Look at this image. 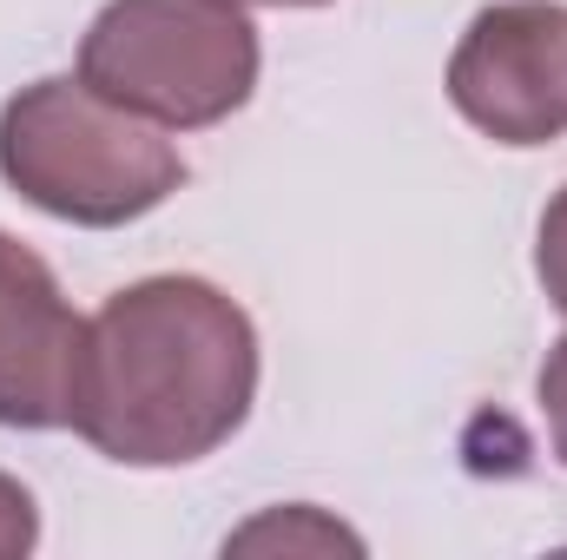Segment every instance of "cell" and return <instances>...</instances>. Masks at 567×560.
I'll return each mask as SVG.
<instances>
[{
    "instance_id": "cell-1",
    "label": "cell",
    "mask_w": 567,
    "mask_h": 560,
    "mask_svg": "<svg viewBox=\"0 0 567 560\" xmlns=\"http://www.w3.org/2000/svg\"><path fill=\"white\" fill-rule=\"evenodd\" d=\"M258 403V323L212 278H140L86 323L73 435L120 468H192Z\"/></svg>"
},
{
    "instance_id": "cell-2",
    "label": "cell",
    "mask_w": 567,
    "mask_h": 560,
    "mask_svg": "<svg viewBox=\"0 0 567 560\" xmlns=\"http://www.w3.org/2000/svg\"><path fill=\"white\" fill-rule=\"evenodd\" d=\"M0 178L60 225L120 231L185 185V158L152 120L100 100L86 80L47 73L0 106Z\"/></svg>"
},
{
    "instance_id": "cell-3",
    "label": "cell",
    "mask_w": 567,
    "mask_h": 560,
    "mask_svg": "<svg viewBox=\"0 0 567 560\" xmlns=\"http://www.w3.org/2000/svg\"><path fill=\"white\" fill-rule=\"evenodd\" d=\"M258 66L265 46L245 0H106L80 40V80L172 133L245 113Z\"/></svg>"
},
{
    "instance_id": "cell-4",
    "label": "cell",
    "mask_w": 567,
    "mask_h": 560,
    "mask_svg": "<svg viewBox=\"0 0 567 560\" xmlns=\"http://www.w3.org/2000/svg\"><path fill=\"white\" fill-rule=\"evenodd\" d=\"M449 106L495 145L535 152L567 139V7L495 0L449 53Z\"/></svg>"
},
{
    "instance_id": "cell-5",
    "label": "cell",
    "mask_w": 567,
    "mask_h": 560,
    "mask_svg": "<svg viewBox=\"0 0 567 560\" xmlns=\"http://www.w3.org/2000/svg\"><path fill=\"white\" fill-rule=\"evenodd\" d=\"M86 323L53 265L0 231V428H66Z\"/></svg>"
},
{
    "instance_id": "cell-6",
    "label": "cell",
    "mask_w": 567,
    "mask_h": 560,
    "mask_svg": "<svg viewBox=\"0 0 567 560\" xmlns=\"http://www.w3.org/2000/svg\"><path fill=\"white\" fill-rule=\"evenodd\" d=\"M225 554H363V535H350L343 521H330L310 501H290V508L245 521L238 535H225Z\"/></svg>"
},
{
    "instance_id": "cell-7",
    "label": "cell",
    "mask_w": 567,
    "mask_h": 560,
    "mask_svg": "<svg viewBox=\"0 0 567 560\" xmlns=\"http://www.w3.org/2000/svg\"><path fill=\"white\" fill-rule=\"evenodd\" d=\"M535 278L548 290V303L567 317V185L548 198L542 231H535Z\"/></svg>"
},
{
    "instance_id": "cell-8",
    "label": "cell",
    "mask_w": 567,
    "mask_h": 560,
    "mask_svg": "<svg viewBox=\"0 0 567 560\" xmlns=\"http://www.w3.org/2000/svg\"><path fill=\"white\" fill-rule=\"evenodd\" d=\"M33 548H40V508L13 475H0V560H20Z\"/></svg>"
},
{
    "instance_id": "cell-9",
    "label": "cell",
    "mask_w": 567,
    "mask_h": 560,
    "mask_svg": "<svg viewBox=\"0 0 567 560\" xmlns=\"http://www.w3.org/2000/svg\"><path fill=\"white\" fill-rule=\"evenodd\" d=\"M535 403H542L548 442H555V455H561V468H567V336L548 343V363H542V376H535Z\"/></svg>"
},
{
    "instance_id": "cell-10",
    "label": "cell",
    "mask_w": 567,
    "mask_h": 560,
    "mask_svg": "<svg viewBox=\"0 0 567 560\" xmlns=\"http://www.w3.org/2000/svg\"><path fill=\"white\" fill-rule=\"evenodd\" d=\"M245 7H330V0H245Z\"/></svg>"
}]
</instances>
